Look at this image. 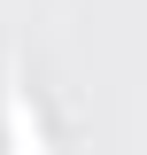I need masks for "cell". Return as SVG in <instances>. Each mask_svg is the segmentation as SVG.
<instances>
[{
	"label": "cell",
	"mask_w": 147,
	"mask_h": 155,
	"mask_svg": "<svg viewBox=\"0 0 147 155\" xmlns=\"http://www.w3.org/2000/svg\"><path fill=\"white\" fill-rule=\"evenodd\" d=\"M0 124H8V155H47V124H39V101L23 93V70L8 62L0 78Z\"/></svg>",
	"instance_id": "cell-1"
}]
</instances>
